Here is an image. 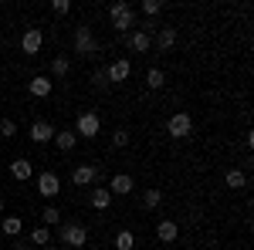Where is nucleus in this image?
<instances>
[{
    "instance_id": "1",
    "label": "nucleus",
    "mask_w": 254,
    "mask_h": 250,
    "mask_svg": "<svg viewBox=\"0 0 254 250\" xmlns=\"http://www.w3.org/2000/svg\"><path fill=\"white\" fill-rule=\"evenodd\" d=\"M58 240L68 250H78V247L88 244V230H85L81 223H61V227H58Z\"/></svg>"
},
{
    "instance_id": "2",
    "label": "nucleus",
    "mask_w": 254,
    "mask_h": 250,
    "mask_svg": "<svg viewBox=\"0 0 254 250\" xmlns=\"http://www.w3.org/2000/svg\"><path fill=\"white\" fill-rule=\"evenodd\" d=\"M71 54H78V58H92V54H98V41H95V34H92V27H78V31H75Z\"/></svg>"
},
{
    "instance_id": "3",
    "label": "nucleus",
    "mask_w": 254,
    "mask_h": 250,
    "mask_svg": "<svg viewBox=\"0 0 254 250\" xmlns=\"http://www.w3.org/2000/svg\"><path fill=\"white\" fill-rule=\"evenodd\" d=\"M109 17H112V27H116V31H132V27H136V10H132L126 0H119V3L109 7Z\"/></svg>"
},
{
    "instance_id": "4",
    "label": "nucleus",
    "mask_w": 254,
    "mask_h": 250,
    "mask_svg": "<svg viewBox=\"0 0 254 250\" xmlns=\"http://www.w3.org/2000/svg\"><path fill=\"white\" fill-rule=\"evenodd\" d=\"M166 132L173 135V139H187V135L193 132V118L187 115V112H173L170 122H166Z\"/></svg>"
},
{
    "instance_id": "5",
    "label": "nucleus",
    "mask_w": 254,
    "mask_h": 250,
    "mask_svg": "<svg viewBox=\"0 0 254 250\" xmlns=\"http://www.w3.org/2000/svg\"><path fill=\"white\" fill-rule=\"evenodd\" d=\"M98 129H102V118H98L95 112H85V115H78V122H75V135H81V139H95Z\"/></svg>"
},
{
    "instance_id": "6",
    "label": "nucleus",
    "mask_w": 254,
    "mask_h": 250,
    "mask_svg": "<svg viewBox=\"0 0 254 250\" xmlns=\"http://www.w3.org/2000/svg\"><path fill=\"white\" fill-rule=\"evenodd\" d=\"M38 193L44 196V200H51V196H58V193H61V179H58V173H51V169H44V173L38 176Z\"/></svg>"
},
{
    "instance_id": "7",
    "label": "nucleus",
    "mask_w": 254,
    "mask_h": 250,
    "mask_svg": "<svg viewBox=\"0 0 254 250\" xmlns=\"http://www.w3.org/2000/svg\"><path fill=\"white\" fill-rule=\"evenodd\" d=\"M105 190L112 193V196H129V193L136 190V179H132L129 173H116L112 179H109V186H105Z\"/></svg>"
},
{
    "instance_id": "8",
    "label": "nucleus",
    "mask_w": 254,
    "mask_h": 250,
    "mask_svg": "<svg viewBox=\"0 0 254 250\" xmlns=\"http://www.w3.org/2000/svg\"><path fill=\"white\" fill-rule=\"evenodd\" d=\"M105 75H109V85H119V81H129V75H132V64L126 58H116L109 68H105Z\"/></svg>"
},
{
    "instance_id": "9",
    "label": "nucleus",
    "mask_w": 254,
    "mask_h": 250,
    "mask_svg": "<svg viewBox=\"0 0 254 250\" xmlns=\"http://www.w3.org/2000/svg\"><path fill=\"white\" fill-rule=\"evenodd\" d=\"M41 48H44V34H41L38 27L24 31V38H20V51H24V54H41Z\"/></svg>"
},
{
    "instance_id": "10",
    "label": "nucleus",
    "mask_w": 254,
    "mask_h": 250,
    "mask_svg": "<svg viewBox=\"0 0 254 250\" xmlns=\"http://www.w3.org/2000/svg\"><path fill=\"white\" fill-rule=\"evenodd\" d=\"M95 179H98V166L95 162H85V166H78V169L71 173V183H75V186H92Z\"/></svg>"
},
{
    "instance_id": "11",
    "label": "nucleus",
    "mask_w": 254,
    "mask_h": 250,
    "mask_svg": "<svg viewBox=\"0 0 254 250\" xmlns=\"http://www.w3.org/2000/svg\"><path fill=\"white\" fill-rule=\"evenodd\" d=\"M55 132H58V129H55L51 122H34V125H31V142L44 146V142H51V139H55Z\"/></svg>"
},
{
    "instance_id": "12",
    "label": "nucleus",
    "mask_w": 254,
    "mask_h": 250,
    "mask_svg": "<svg viewBox=\"0 0 254 250\" xmlns=\"http://www.w3.org/2000/svg\"><path fill=\"white\" fill-rule=\"evenodd\" d=\"M176 237H180L176 220H159V223H156V240H159V244H173Z\"/></svg>"
},
{
    "instance_id": "13",
    "label": "nucleus",
    "mask_w": 254,
    "mask_h": 250,
    "mask_svg": "<svg viewBox=\"0 0 254 250\" xmlns=\"http://www.w3.org/2000/svg\"><path fill=\"white\" fill-rule=\"evenodd\" d=\"M51 88H55V81L44 78V75H34V78H31V85H27V92H31L34 98H48V95H51Z\"/></svg>"
},
{
    "instance_id": "14",
    "label": "nucleus",
    "mask_w": 254,
    "mask_h": 250,
    "mask_svg": "<svg viewBox=\"0 0 254 250\" xmlns=\"http://www.w3.org/2000/svg\"><path fill=\"white\" fill-rule=\"evenodd\" d=\"M129 48H132L136 54H146V51L153 48V34H149V31H132V34H129Z\"/></svg>"
},
{
    "instance_id": "15",
    "label": "nucleus",
    "mask_w": 254,
    "mask_h": 250,
    "mask_svg": "<svg viewBox=\"0 0 254 250\" xmlns=\"http://www.w3.org/2000/svg\"><path fill=\"white\" fill-rule=\"evenodd\" d=\"M10 176H14L17 183H27V179L34 176V166H31V159H14V162H10Z\"/></svg>"
},
{
    "instance_id": "16",
    "label": "nucleus",
    "mask_w": 254,
    "mask_h": 250,
    "mask_svg": "<svg viewBox=\"0 0 254 250\" xmlns=\"http://www.w3.org/2000/svg\"><path fill=\"white\" fill-rule=\"evenodd\" d=\"M55 146H58L61 152H71L75 146H78V135L71 132V129H64V132H55V139H51Z\"/></svg>"
},
{
    "instance_id": "17",
    "label": "nucleus",
    "mask_w": 254,
    "mask_h": 250,
    "mask_svg": "<svg viewBox=\"0 0 254 250\" xmlns=\"http://www.w3.org/2000/svg\"><path fill=\"white\" fill-rule=\"evenodd\" d=\"M88 203H92V206H95L98 213H102V210H109V206H112V193L98 186V190H92V196H88Z\"/></svg>"
},
{
    "instance_id": "18",
    "label": "nucleus",
    "mask_w": 254,
    "mask_h": 250,
    "mask_svg": "<svg viewBox=\"0 0 254 250\" xmlns=\"http://www.w3.org/2000/svg\"><path fill=\"white\" fill-rule=\"evenodd\" d=\"M156 48L159 51H173L176 48V27H163L156 34Z\"/></svg>"
},
{
    "instance_id": "19",
    "label": "nucleus",
    "mask_w": 254,
    "mask_h": 250,
    "mask_svg": "<svg viewBox=\"0 0 254 250\" xmlns=\"http://www.w3.org/2000/svg\"><path fill=\"white\" fill-rule=\"evenodd\" d=\"M112 247H116V250H132V247H136V233H132V230H119L116 240H112Z\"/></svg>"
},
{
    "instance_id": "20",
    "label": "nucleus",
    "mask_w": 254,
    "mask_h": 250,
    "mask_svg": "<svg viewBox=\"0 0 254 250\" xmlns=\"http://www.w3.org/2000/svg\"><path fill=\"white\" fill-rule=\"evenodd\" d=\"M0 230L7 233V237H20V230H24V220H20V216H3Z\"/></svg>"
},
{
    "instance_id": "21",
    "label": "nucleus",
    "mask_w": 254,
    "mask_h": 250,
    "mask_svg": "<svg viewBox=\"0 0 254 250\" xmlns=\"http://www.w3.org/2000/svg\"><path fill=\"white\" fill-rule=\"evenodd\" d=\"M68 71H71V58H68V54H58V58L51 61V75L55 78H64Z\"/></svg>"
},
{
    "instance_id": "22",
    "label": "nucleus",
    "mask_w": 254,
    "mask_h": 250,
    "mask_svg": "<svg viewBox=\"0 0 254 250\" xmlns=\"http://www.w3.org/2000/svg\"><path fill=\"white\" fill-rule=\"evenodd\" d=\"M224 183H227L231 190H244V186H248V176L241 173V169H227V176H224Z\"/></svg>"
},
{
    "instance_id": "23",
    "label": "nucleus",
    "mask_w": 254,
    "mask_h": 250,
    "mask_svg": "<svg viewBox=\"0 0 254 250\" xmlns=\"http://www.w3.org/2000/svg\"><path fill=\"white\" fill-rule=\"evenodd\" d=\"M61 223V210L58 206H44V213H41V227H58Z\"/></svg>"
},
{
    "instance_id": "24",
    "label": "nucleus",
    "mask_w": 254,
    "mask_h": 250,
    "mask_svg": "<svg viewBox=\"0 0 254 250\" xmlns=\"http://www.w3.org/2000/svg\"><path fill=\"white\" fill-rule=\"evenodd\" d=\"M146 85H149V88H163V85H166L163 68H149V71H146Z\"/></svg>"
},
{
    "instance_id": "25",
    "label": "nucleus",
    "mask_w": 254,
    "mask_h": 250,
    "mask_svg": "<svg viewBox=\"0 0 254 250\" xmlns=\"http://www.w3.org/2000/svg\"><path fill=\"white\" fill-rule=\"evenodd\" d=\"M159 203H163V193L159 190H146L142 193V206H146V210H156Z\"/></svg>"
},
{
    "instance_id": "26",
    "label": "nucleus",
    "mask_w": 254,
    "mask_h": 250,
    "mask_svg": "<svg viewBox=\"0 0 254 250\" xmlns=\"http://www.w3.org/2000/svg\"><path fill=\"white\" fill-rule=\"evenodd\" d=\"M31 244H41V247L51 244V230H48V227H34V230H31Z\"/></svg>"
},
{
    "instance_id": "27",
    "label": "nucleus",
    "mask_w": 254,
    "mask_h": 250,
    "mask_svg": "<svg viewBox=\"0 0 254 250\" xmlns=\"http://www.w3.org/2000/svg\"><path fill=\"white\" fill-rule=\"evenodd\" d=\"M159 10H163V0H142V14L146 17H156Z\"/></svg>"
},
{
    "instance_id": "28",
    "label": "nucleus",
    "mask_w": 254,
    "mask_h": 250,
    "mask_svg": "<svg viewBox=\"0 0 254 250\" xmlns=\"http://www.w3.org/2000/svg\"><path fill=\"white\" fill-rule=\"evenodd\" d=\"M0 135H3V139L17 135V122H14V118H0Z\"/></svg>"
},
{
    "instance_id": "29",
    "label": "nucleus",
    "mask_w": 254,
    "mask_h": 250,
    "mask_svg": "<svg viewBox=\"0 0 254 250\" xmlns=\"http://www.w3.org/2000/svg\"><path fill=\"white\" fill-rule=\"evenodd\" d=\"M112 146H116V149L129 146V132H126V129H116V132H112Z\"/></svg>"
},
{
    "instance_id": "30",
    "label": "nucleus",
    "mask_w": 254,
    "mask_h": 250,
    "mask_svg": "<svg viewBox=\"0 0 254 250\" xmlns=\"http://www.w3.org/2000/svg\"><path fill=\"white\" fill-rule=\"evenodd\" d=\"M92 81H95V88H109V75H105V68L92 71Z\"/></svg>"
},
{
    "instance_id": "31",
    "label": "nucleus",
    "mask_w": 254,
    "mask_h": 250,
    "mask_svg": "<svg viewBox=\"0 0 254 250\" xmlns=\"http://www.w3.org/2000/svg\"><path fill=\"white\" fill-rule=\"evenodd\" d=\"M51 10L61 14V17H64V14H71V0H55V3H51Z\"/></svg>"
},
{
    "instance_id": "32",
    "label": "nucleus",
    "mask_w": 254,
    "mask_h": 250,
    "mask_svg": "<svg viewBox=\"0 0 254 250\" xmlns=\"http://www.w3.org/2000/svg\"><path fill=\"white\" fill-rule=\"evenodd\" d=\"M10 250H31V244H20V240H17V244H14Z\"/></svg>"
},
{
    "instance_id": "33",
    "label": "nucleus",
    "mask_w": 254,
    "mask_h": 250,
    "mask_svg": "<svg viewBox=\"0 0 254 250\" xmlns=\"http://www.w3.org/2000/svg\"><path fill=\"white\" fill-rule=\"evenodd\" d=\"M0 216H3V200H0Z\"/></svg>"
},
{
    "instance_id": "34",
    "label": "nucleus",
    "mask_w": 254,
    "mask_h": 250,
    "mask_svg": "<svg viewBox=\"0 0 254 250\" xmlns=\"http://www.w3.org/2000/svg\"><path fill=\"white\" fill-rule=\"evenodd\" d=\"M55 250H68V247H55Z\"/></svg>"
}]
</instances>
